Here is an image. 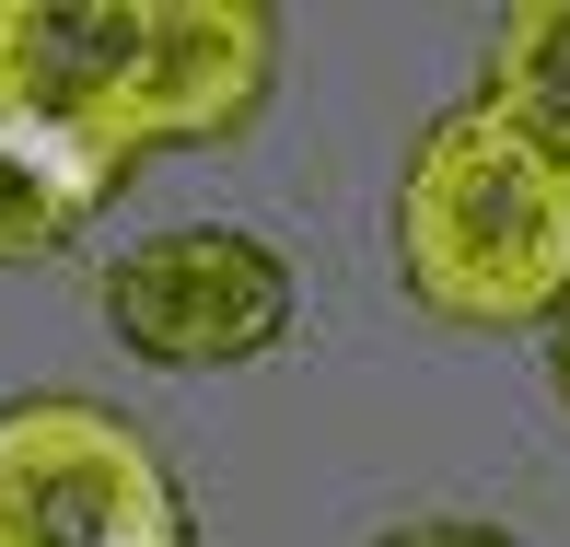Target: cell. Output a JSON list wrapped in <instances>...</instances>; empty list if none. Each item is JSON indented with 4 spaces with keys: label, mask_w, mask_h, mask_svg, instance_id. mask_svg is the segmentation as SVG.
<instances>
[{
    "label": "cell",
    "mask_w": 570,
    "mask_h": 547,
    "mask_svg": "<svg viewBox=\"0 0 570 547\" xmlns=\"http://www.w3.org/2000/svg\"><path fill=\"white\" fill-rule=\"evenodd\" d=\"M559 397H570V303H559Z\"/></svg>",
    "instance_id": "ba28073f"
},
{
    "label": "cell",
    "mask_w": 570,
    "mask_h": 547,
    "mask_svg": "<svg viewBox=\"0 0 570 547\" xmlns=\"http://www.w3.org/2000/svg\"><path fill=\"white\" fill-rule=\"evenodd\" d=\"M268 47L279 23L245 0H0V106L140 164L164 140H233L268 106Z\"/></svg>",
    "instance_id": "6da1fadb"
},
{
    "label": "cell",
    "mask_w": 570,
    "mask_h": 547,
    "mask_svg": "<svg viewBox=\"0 0 570 547\" xmlns=\"http://www.w3.org/2000/svg\"><path fill=\"white\" fill-rule=\"evenodd\" d=\"M0 547H198L175 466L94 397L0 408Z\"/></svg>",
    "instance_id": "3957f363"
},
{
    "label": "cell",
    "mask_w": 570,
    "mask_h": 547,
    "mask_svg": "<svg viewBox=\"0 0 570 547\" xmlns=\"http://www.w3.org/2000/svg\"><path fill=\"white\" fill-rule=\"evenodd\" d=\"M303 280L268 233H233V222H187V233H151L106 268V326L164 373H222V361L279 350Z\"/></svg>",
    "instance_id": "277c9868"
},
{
    "label": "cell",
    "mask_w": 570,
    "mask_h": 547,
    "mask_svg": "<svg viewBox=\"0 0 570 547\" xmlns=\"http://www.w3.org/2000/svg\"><path fill=\"white\" fill-rule=\"evenodd\" d=\"M478 106L512 117L535 152H559V164H570V0H512V12L489 23Z\"/></svg>",
    "instance_id": "8992f818"
},
{
    "label": "cell",
    "mask_w": 570,
    "mask_h": 547,
    "mask_svg": "<svg viewBox=\"0 0 570 547\" xmlns=\"http://www.w3.org/2000/svg\"><path fill=\"white\" fill-rule=\"evenodd\" d=\"M384 547H512L501 525H407V536H384Z\"/></svg>",
    "instance_id": "52a82bcc"
},
{
    "label": "cell",
    "mask_w": 570,
    "mask_h": 547,
    "mask_svg": "<svg viewBox=\"0 0 570 547\" xmlns=\"http://www.w3.org/2000/svg\"><path fill=\"white\" fill-rule=\"evenodd\" d=\"M396 268L443 326H559L570 303V164L512 117L454 106L396 175Z\"/></svg>",
    "instance_id": "7a4b0ae2"
},
{
    "label": "cell",
    "mask_w": 570,
    "mask_h": 547,
    "mask_svg": "<svg viewBox=\"0 0 570 547\" xmlns=\"http://www.w3.org/2000/svg\"><path fill=\"white\" fill-rule=\"evenodd\" d=\"M117 187H128L117 152H94L82 128H59V117L0 106V268H36V256H59Z\"/></svg>",
    "instance_id": "5b68a950"
}]
</instances>
